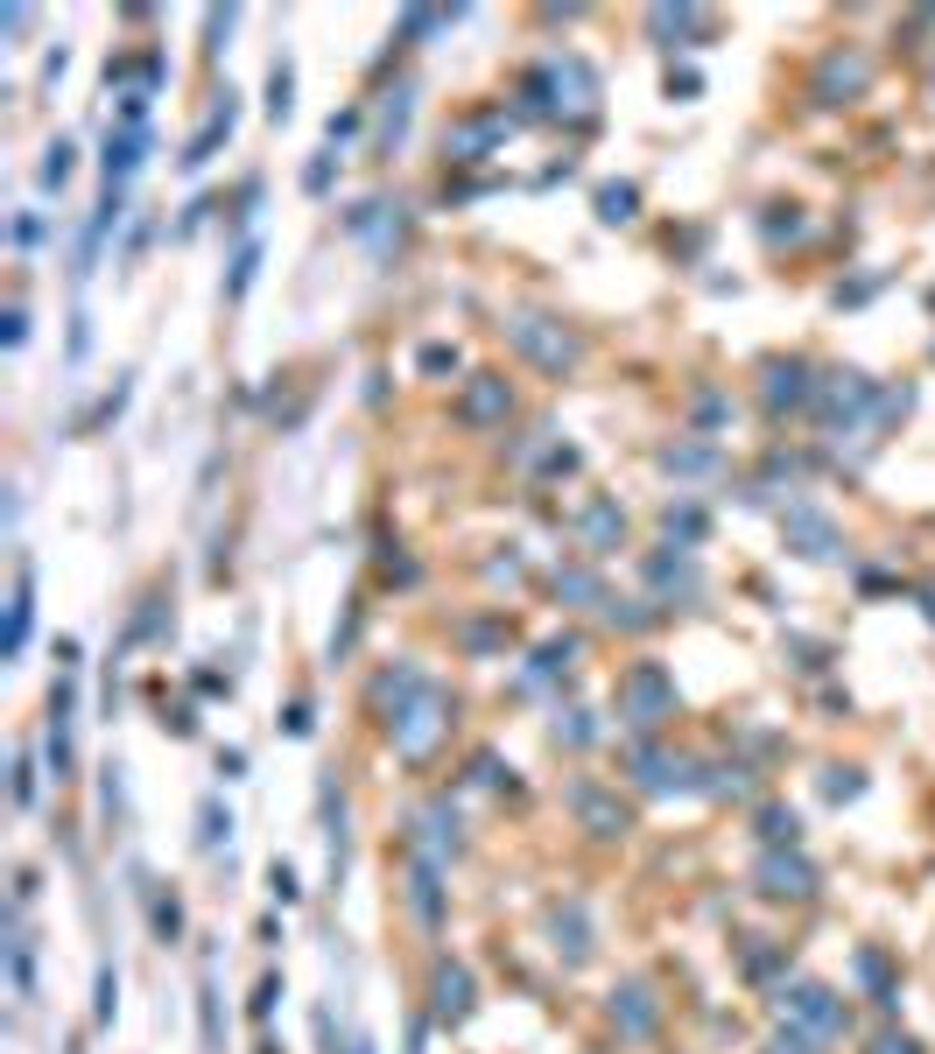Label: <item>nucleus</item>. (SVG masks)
Returning <instances> with one entry per match:
<instances>
[{
  "label": "nucleus",
  "instance_id": "1",
  "mask_svg": "<svg viewBox=\"0 0 935 1054\" xmlns=\"http://www.w3.org/2000/svg\"><path fill=\"white\" fill-rule=\"evenodd\" d=\"M619 717L640 724V732H655L661 717H676V682H668V668L655 661H634L619 675Z\"/></svg>",
  "mask_w": 935,
  "mask_h": 1054
},
{
  "label": "nucleus",
  "instance_id": "2",
  "mask_svg": "<svg viewBox=\"0 0 935 1054\" xmlns=\"http://www.w3.org/2000/svg\"><path fill=\"white\" fill-rule=\"evenodd\" d=\"M444 732H450V696L423 682V696H415L408 711L394 717V753H401V759H423V753H429V745L444 738Z\"/></svg>",
  "mask_w": 935,
  "mask_h": 1054
},
{
  "label": "nucleus",
  "instance_id": "3",
  "mask_svg": "<svg viewBox=\"0 0 935 1054\" xmlns=\"http://www.w3.org/2000/svg\"><path fill=\"white\" fill-rule=\"evenodd\" d=\"M513 134V113L507 106H479V113H465V120H450L444 127V156L450 162H479V156H492Z\"/></svg>",
  "mask_w": 935,
  "mask_h": 1054
},
{
  "label": "nucleus",
  "instance_id": "4",
  "mask_svg": "<svg viewBox=\"0 0 935 1054\" xmlns=\"http://www.w3.org/2000/svg\"><path fill=\"white\" fill-rule=\"evenodd\" d=\"M513 344H521V352H528L542 373H556V380L577 366V352H584V344L570 338L556 317H513Z\"/></svg>",
  "mask_w": 935,
  "mask_h": 1054
},
{
  "label": "nucleus",
  "instance_id": "5",
  "mask_svg": "<svg viewBox=\"0 0 935 1054\" xmlns=\"http://www.w3.org/2000/svg\"><path fill=\"white\" fill-rule=\"evenodd\" d=\"M759 893L767 899H809L816 893V865L795 851H767L759 858Z\"/></svg>",
  "mask_w": 935,
  "mask_h": 1054
},
{
  "label": "nucleus",
  "instance_id": "6",
  "mask_svg": "<svg viewBox=\"0 0 935 1054\" xmlns=\"http://www.w3.org/2000/svg\"><path fill=\"white\" fill-rule=\"evenodd\" d=\"M780 1012H795L801 1026H816V1033H844V999H830L824 984H795V991H780Z\"/></svg>",
  "mask_w": 935,
  "mask_h": 1054
},
{
  "label": "nucleus",
  "instance_id": "7",
  "mask_svg": "<svg viewBox=\"0 0 935 1054\" xmlns=\"http://www.w3.org/2000/svg\"><path fill=\"white\" fill-rule=\"evenodd\" d=\"M570 809H577V822H584L591 837H619V830H626V809L598 788V780H577V788H570Z\"/></svg>",
  "mask_w": 935,
  "mask_h": 1054
},
{
  "label": "nucleus",
  "instance_id": "8",
  "mask_svg": "<svg viewBox=\"0 0 935 1054\" xmlns=\"http://www.w3.org/2000/svg\"><path fill=\"white\" fill-rule=\"evenodd\" d=\"M780 528H788V549H795V555H809V563H830V555H837V528H830L816 507H795Z\"/></svg>",
  "mask_w": 935,
  "mask_h": 1054
},
{
  "label": "nucleus",
  "instance_id": "9",
  "mask_svg": "<svg viewBox=\"0 0 935 1054\" xmlns=\"http://www.w3.org/2000/svg\"><path fill=\"white\" fill-rule=\"evenodd\" d=\"M507 408H513V394H507L500 373H479V380L465 387V401H457V415H465L471 429H486V422H507Z\"/></svg>",
  "mask_w": 935,
  "mask_h": 1054
},
{
  "label": "nucleus",
  "instance_id": "10",
  "mask_svg": "<svg viewBox=\"0 0 935 1054\" xmlns=\"http://www.w3.org/2000/svg\"><path fill=\"white\" fill-rule=\"evenodd\" d=\"M816 387H809V366L801 359H767V408H809Z\"/></svg>",
  "mask_w": 935,
  "mask_h": 1054
},
{
  "label": "nucleus",
  "instance_id": "11",
  "mask_svg": "<svg viewBox=\"0 0 935 1054\" xmlns=\"http://www.w3.org/2000/svg\"><path fill=\"white\" fill-rule=\"evenodd\" d=\"M634 780H640V788H655V795L697 788V780H690V759H668V753H655V745H634Z\"/></svg>",
  "mask_w": 935,
  "mask_h": 1054
},
{
  "label": "nucleus",
  "instance_id": "12",
  "mask_svg": "<svg viewBox=\"0 0 935 1054\" xmlns=\"http://www.w3.org/2000/svg\"><path fill=\"white\" fill-rule=\"evenodd\" d=\"M436 1020L444 1026H457V1020H471V970L465 963H436Z\"/></svg>",
  "mask_w": 935,
  "mask_h": 1054
},
{
  "label": "nucleus",
  "instance_id": "13",
  "mask_svg": "<svg viewBox=\"0 0 935 1054\" xmlns=\"http://www.w3.org/2000/svg\"><path fill=\"white\" fill-rule=\"evenodd\" d=\"M233 120H240V106H233V92H225V106H212V120L190 134L183 169H204V162H212V156H219V141H233Z\"/></svg>",
  "mask_w": 935,
  "mask_h": 1054
},
{
  "label": "nucleus",
  "instance_id": "14",
  "mask_svg": "<svg viewBox=\"0 0 935 1054\" xmlns=\"http://www.w3.org/2000/svg\"><path fill=\"white\" fill-rule=\"evenodd\" d=\"M865 408H872V380H865V373H830L824 415H830V422H858Z\"/></svg>",
  "mask_w": 935,
  "mask_h": 1054
},
{
  "label": "nucleus",
  "instance_id": "15",
  "mask_svg": "<svg viewBox=\"0 0 935 1054\" xmlns=\"http://www.w3.org/2000/svg\"><path fill=\"white\" fill-rule=\"evenodd\" d=\"M141 156H148V134H141V127L106 134V190H120L134 169H141Z\"/></svg>",
  "mask_w": 935,
  "mask_h": 1054
},
{
  "label": "nucleus",
  "instance_id": "16",
  "mask_svg": "<svg viewBox=\"0 0 935 1054\" xmlns=\"http://www.w3.org/2000/svg\"><path fill=\"white\" fill-rule=\"evenodd\" d=\"M408 907H415V922H423V928L444 922V886H436V858H415V872H408Z\"/></svg>",
  "mask_w": 935,
  "mask_h": 1054
},
{
  "label": "nucleus",
  "instance_id": "17",
  "mask_svg": "<svg viewBox=\"0 0 935 1054\" xmlns=\"http://www.w3.org/2000/svg\"><path fill=\"white\" fill-rule=\"evenodd\" d=\"M577 534H584V549H619V534H626V513L613 507V500H591L584 507V521H577Z\"/></svg>",
  "mask_w": 935,
  "mask_h": 1054
},
{
  "label": "nucleus",
  "instance_id": "18",
  "mask_svg": "<svg viewBox=\"0 0 935 1054\" xmlns=\"http://www.w3.org/2000/svg\"><path fill=\"white\" fill-rule=\"evenodd\" d=\"M29 619H35V577H29V563H22V577H14V598H8V661H22Z\"/></svg>",
  "mask_w": 935,
  "mask_h": 1054
},
{
  "label": "nucleus",
  "instance_id": "19",
  "mask_svg": "<svg viewBox=\"0 0 935 1054\" xmlns=\"http://www.w3.org/2000/svg\"><path fill=\"white\" fill-rule=\"evenodd\" d=\"M549 935H556V949L570 956V963H584V956H591V928H584L577 899H570V907H549Z\"/></svg>",
  "mask_w": 935,
  "mask_h": 1054
},
{
  "label": "nucleus",
  "instance_id": "20",
  "mask_svg": "<svg viewBox=\"0 0 935 1054\" xmlns=\"http://www.w3.org/2000/svg\"><path fill=\"white\" fill-rule=\"evenodd\" d=\"M50 766L56 780H71V682L50 696Z\"/></svg>",
  "mask_w": 935,
  "mask_h": 1054
},
{
  "label": "nucleus",
  "instance_id": "21",
  "mask_svg": "<svg viewBox=\"0 0 935 1054\" xmlns=\"http://www.w3.org/2000/svg\"><path fill=\"white\" fill-rule=\"evenodd\" d=\"M858 85H865V56H844V50H837L830 64H824V78H816V99L837 106V92H858Z\"/></svg>",
  "mask_w": 935,
  "mask_h": 1054
},
{
  "label": "nucleus",
  "instance_id": "22",
  "mask_svg": "<svg viewBox=\"0 0 935 1054\" xmlns=\"http://www.w3.org/2000/svg\"><path fill=\"white\" fill-rule=\"evenodd\" d=\"M613 1020H619L626 1033H647V1026H655V999H647V984L613 991Z\"/></svg>",
  "mask_w": 935,
  "mask_h": 1054
},
{
  "label": "nucleus",
  "instance_id": "23",
  "mask_svg": "<svg viewBox=\"0 0 935 1054\" xmlns=\"http://www.w3.org/2000/svg\"><path fill=\"white\" fill-rule=\"evenodd\" d=\"M577 647H584L577 632H563V640H549L542 654H534V668H528V682H549V675H563V668L577 661Z\"/></svg>",
  "mask_w": 935,
  "mask_h": 1054
},
{
  "label": "nucleus",
  "instance_id": "24",
  "mask_svg": "<svg viewBox=\"0 0 935 1054\" xmlns=\"http://www.w3.org/2000/svg\"><path fill=\"white\" fill-rule=\"evenodd\" d=\"M634 211H640V190H634V183H605V190H598V219H605V225H626Z\"/></svg>",
  "mask_w": 935,
  "mask_h": 1054
},
{
  "label": "nucleus",
  "instance_id": "25",
  "mask_svg": "<svg viewBox=\"0 0 935 1054\" xmlns=\"http://www.w3.org/2000/svg\"><path fill=\"white\" fill-rule=\"evenodd\" d=\"M71 169H78V148H71V141H50V148H43V169H35V177H43V190H64V183H71Z\"/></svg>",
  "mask_w": 935,
  "mask_h": 1054
},
{
  "label": "nucleus",
  "instance_id": "26",
  "mask_svg": "<svg viewBox=\"0 0 935 1054\" xmlns=\"http://www.w3.org/2000/svg\"><path fill=\"white\" fill-rule=\"evenodd\" d=\"M647 29H655V35H697V29H711V22H703L697 8H655V14H647Z\"/></svg>",
  "mask_w": 935,
  "mask_h": 1054
},
{
  "label": "nucleus",
  "instance_id": "27",
  "mask_svg": "<svg viewBox=\"0 0 935 1054\" xmlns=\"http://www.w3.org/2000/svg\"><path fill=\"white\" fill-rule=\"evenodd\" d=\"M289 92H296V71L275 64V71H267V120H289V106H296Z\"/></svg>",
  "mask_w": 935,
  "mask_h": 1054
},
{
  "label": "nucleus",
  "instance_id": "28",
  "mask_svg": "<svg viewBox=\"0 0 935 1054\" xmlns=\"http://www.w3.org/2000/svg\"><path fill=\"white\" fill-rule=\"evenodd\" d=\"M759 837H767L774 851H780V843H788V851H795V837H801V822H795V809H759Z\"/></svg>",
  "mask_w": 935,
  "mask_h": 1054
},
{
  "label": "nucleus",
  "instance_id": "29",
  "mask_svg": "<svg viewBox=\"0 0 935 1054\" xmlns=\"http://www.w3.org/2000/svg\"><path fill=\"white\" fill-rule=\"evenodd\" d=\"M408 99H415V85L387 92V106H380V134H387V141H401V127H408Z\"/></svg>",
  "mask_w": 935,
  "mask_h": 1054
},
{
  "label": "nucleus",
  "instance_id": "30",
  "mask_svg": "<svg viewBox=\"0 0 935 1054\" xmlns=\"http://www.w3.org/2000/svg\"><path fill=\"white\" fill-rule=\"evenodd\" d=\"M661 465L668 471H703V465H718V450L711 444H676V450H661Z\"/></svg>",
  "mask_w": 935,
  "mask_h": 1054
},
{
  "label": "nucleus",
  "instance_id": "31",
  "mask_svg": "<svg viewBox=\"0 0 935 1054\" xmlns=\"http://www.w3.org/2000/svg\"><path fill=\"white\" fill-rule=\"evenodd\" d=\"M219 837H233V816H225L219 801H204V830H198V843H204V851H212Z\"/></svg>",
  "mask_w": 935,
  "mask_h": 1054
},
{
  "label": "nucleus",
  "instance_id": "32",
  "mask_svg": "<svg viewBox=\"0 0 935 1054\" xmlns=\"http://www.w3.org/2000/svg\"><path fill=\"white\" fill-rule=\"evenodd\" d=\"M156 935H162V943H177V935H183V907H177V899H162V893H156Z\"/></svg>",
  "mask_w": 935,
  "mask_h": 1054
},
{
  "label": "nucleus",
  "instance_id": "33",
  "mask_svg": "<svg viewBox=\"0 0 935 1054\" xmlns=\"http://www.w3.org/2000/svg\"><path fill=\"white\" fill-rule=\"evenodd\" d=\"M254 260H261V246H240V260H233V281H225V296H246V281H254Z\"/></svg>",
  "mask_w": 935,
  "mask_h": 1054
},
{
  "label": "nucleus",
  "instance_id": "34",
  "mask_svg": "<svg viewBox=\"0 0 935 1054\" xmlns=\"http://www.w3.org/2000/svg\"><path fill=\"white\" fill-rule=\"evenodd\" d=\"M668 534H682V542H697V534H703V513H697V507H668Z\"/></svg>",
  "mask_w": 935,
  "mask_h": 1054
},
{
  "label": "nucleus",
  "instance_id": "35",
  "mask_svg": "<svg viewBox=\"0 0 935 1054\" xmlns=\"http://www.w3.org/2000/svg\"><path fill=\"white\" fill-rule=\"evenodd\" d=\"M556 590H563V598H598V577H591V569H563Z\"/></svg>",
  "mask_w": 935,
  "mask_h": 1054
},
{
  "label": "nucleus",
  "instance_id": "36",
  "mask_svg": "<svg viewBox=\"0 0 935 1054\" xmlns=\"http://www.w3.org/2000/svg\"><path fill=\"white\" fill-rule=\"evenodd\" d=\"M556 738H563V745H591V717H584V711L556 717Z\"/></svg>",
  "mask_w": 935,
  "mask_h": 1054
},
{
  "label": "nucleus",
  "instance_id": "37",
  "mask_svg": "<svg viewBox=\"0 0 935 1054\" xmlns=\"http://www.w3.org/2000/svg\"><path fill=\"white\" fill-rule=\"evenodd\" d=\"M858 788H865L858 774H844V766H830V780H824V795H830V801H851Z\"/></svg>",
  "mask_w": 935,
  "mask_h": 1054
},
{
  "label": "nucleus",
  "instance_id": "38",
  "mask_svg": "<svg viewBox=\"0 0 935 1054\" xmlns=\"http://www.w3.org/2000/svg\"><path fill=\"white\" fill-rule=\"evenodd\" d=\"M204 1047L219 1054V991H212V977H204Z\"/></svg>",
  "mask_w": 935,
  "mask_h": 1054
},
{
  "label": "nucleus",
  "instance_id": "39",
  "mask_svg": "<svg viewBox=\"0 0 935 1054\" xmlns=\"http://www.w3.org/2000/svg\"><path fill=\"white\" fill-rule=\"evenodd\" d=\"M267 886H275V899H296V893H302V886H296V872L281 865V858H275V865H267Z\"/></svg>",
  "mask_w": 935,
  "mask_h": 1054
},
{
  "label": "nucleus",
  "instance_id": "40",
  "mask_svg": "<svg viewBox=\"0 0 935 1054\" xmlns=\"http://www.w3.org/2000/svg\"><path fill=\"white\" fill-rule=\"evenodd\" d=\"M113 999H120V977L99 970V1026H113Z\"/></svg>",
  "mask_w": 935,
  "mask_h": 1054
},
{
  "label": "nucleus",
  "instance_id": "41",
  "mask_svg": "<svg viewBox=\"0 0 935 1054\" xmlns=\"http://www.w3.org/2000/svg\"><path fill=\"white\" fill-rule=\"evenodd\" d=\"M275 999H281V977H261V991H254V1020H267V1012H275Z\"/></svg>",
  "mask_w": 935,
  "mask_h": 1054
},
{
  "label": "nucleus",
  "instance_id": "42",
  "mask_svg": "<svg viewBox=\"0 0 935 1054\" xmlns=\"http://www.w3.org/2000/svg\"><path fill=\"white\" fill-rule=\"evenodd\" d=\"M450 366H457L450 344H423V373H450Z\"/></svg>",
  "mask_w": 935,
  "mask_h": 1054
},
{
  "label": "nucleus",
  "instance_id": "43",
  "mask_svg": "<svg viewBox=\"0 0 935 1054\" xmlns=\"http://www.w3.org/2000/svg\"><path fill=\"white\" fill-rule=\"evenodd\" d=\"M14 801H22V809H29V801H35V766H29V759H22V766H14Z\"/></svg>",
  "mask_w": 935,
  "mask_h": 1054
},
{
  "label": "nucleus",
  "instance_id": "44",
  "mask_svg": "<svg viewBox=\"0 0 935 1054\" xmlns=\"http://www.w3.org/2000/svg\"><path fill=\"white\" fill-rule=\"evenodd\" d=\"M767 1054H816V1047L801 1041V1033H774V1047H767Z\"/></svg>",
  "mask_w": 935,
  "mask_h": 1054
},
{
  "label": "nucleus",
  "instance_id": "45",
  "mask_svg": "<svg viewBox=\"0 0 935 1054\" xmlns=\"http://www.w3.org/2000/svg\"><path fill=\"white\" fill-rule=\"evenodd\" d=\"M872 1054H922V1047L901 1041V1033H886V1041H872Z\"/></svg>",
  "mask_w": 935,
  "mask_h": 1054
},
{
  "label": "nucleus",
  "instance_id": "46",
  "mask_svg": "<svg viewBox=\"0 0 935 1054\" xmlns=\"http://www.w3.org/2000/svg\"><path fill=\"white\" fill-rule=\"evenodd\" d=\"M928 619H935V590H928Z\"/></svg>",
  "mask_w": 935,
  "mask_h": 1054
}]
</instances>
